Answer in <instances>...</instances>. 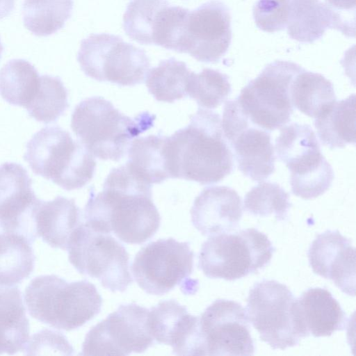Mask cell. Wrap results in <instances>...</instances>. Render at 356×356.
Masks as SVG:
<instances>
[{
    "mask_svg": "<svg viewBox=\"0 0 356 356\" xmlns=\"http://www.w3.org/2000/svg\"><path fill=\"white\" fill-rule=\"evenodd\" d=\"M83 217L84 223L94 231L113 232L131 244L151 238L161 222L151 184L134 175L125 164L111 170L102 191L96 194L91 188Z\"/></svg>",
    "mask_w": 356,
    "mask_h": 356,
    "instance_id": "cell-1",
    "label": "cell"
},
{
    "mask_svg": "<svg viewBox=\"0 0 356 356\" xmlns=\"http://www.w3.org/2000/svg\"><path fill=\"white\" fill-rule=\"evenodd\" d=\"M165 156L170 178L201 185L220 182L234 169L220 116L204 108H200L186 127L167 137Z\"/></svg>",
    "mask_w": 356,
    "mask_h": 356,
    "instance_id": "cell-2",
    "label": "cell"
},
{
    "mask_svg": "<svg viewBox=\"0 0 356 356\" xmlns=\"http://www.w3.org/2000/svg\"><path fill=\"white\" fill-rule=\"evenodd\" d=\"M156 115L147 111L134 118L120 113L102 97H91L75 107L71 127L79 141L95 157L119 161L133 139L154 126Z\"/></svg>",
    "mask_w": 356,
    "mask_h": 356,
    "instance_id": "cell-3",
    "label": "cell"
},
{
    "mask_svg": "<svg viewBox=\"0 0 356 356\" xmlns=\"http://www.w3.org/2000/svg\"><path fill=\"white\" fill-rule=\"evenodd\" d=\"M29 314L51 327L66 331L76 329L101 311L102 299L87 280L67 282L55 275H40L25 290Z\"/></svg>",
    "mask_w": 356,
    "mask_h": 356,
    "instance_id": "cell-4",
    "label": "cell"
},
{
    "mask_svg": "<svg viewBox=\"0 0 356 356\" xmlns=\"http://www.w3.org/2000/svg\"><path fill=\"white\" fill-rule=\"evenodd\" d=\"M24 159L33 172L66 191L79 189L92 178L94 156L79 140L60 127H46L26 145Z\"/></svg>",
    "mask_w": 356,
    "mask_h": 356,
    "instance_id": "cell-5",
    "label": "cell"
},
{
    "mask_svg": "<svg viewBox=\"0 0 356 356\" xmlns=\"http://www.w3.org/2000/svg\"><path fill=\"white\" fill-rule=\"evenodd\" d=\"M275 250L255 228L211 236L199 253L198 267L209 278L234 281L267 266Z\"/></svg>",
    "mask_w": 356,
    "mask_h": 356,
    "instance_id": "cell-6",
    "label": "cell"
},
{
    "mask_svg": "<svg viewBox=\"0 0 356 356\" xmlns=\"http://www.w3.org/2000/svg\"><path fill=\"white\" fill-rule=\"evenodd\" d=\"M303 70L293 62L275 60L248 82L236 99L252 124L271 131L291 120L294 108L290 95L291 85Z\"/></svg>",
    "mask_w": 356,
    "mask_h": 356,
    "instance_id": "cell-7",
    "label": "cell"
},
{
    "mask_svg": "<svg viewBox=\"0 0 356 356\" xmlns=\"http://www.w3.org/2000/svg\"><path fill=\"white\" fill-rule=\"evenodd\" d=\"M77 61L86 76L122 86L143 83L150 67L144 49L108 33H92L82 40Z\"/></svg>",
    "mask_w": 356,
    "mask_h": 356,
    "instance_id": "cell-8",
    "label": "cell"
},
{
    "mask_svg": "<svg viewBox=\"0 0 356 356\" xmlns=\"http://www.w3.org/2000/svg\"><path fill=\"white\" fill-rule=\"evenodd\" d=\"M67 250L70 262L81 274L97 279L113 292L124 291L133 282L129 254L110 234L95 232L81 223Z\"/></svg>",
    "mask_w": 356,
    "mask_h": 356,
    "instance_id": "cell-9",
    "label": "cell"
},
{
    "mask_svg": "<svg viewBox=\"0 0 356 356\" xmlns=\"http://www.w3.org/2000/svg\"><path fill=\"white\" fill-rule=\"evenodd\" d=\"M295 300L290 289L275 280H264L250 290L245 309L249 321L261 340L274 350L293 347L302 339L296 325Z\"/></svg>",
    "mask_w": 356,
    "mask_h": 356,
    "instance_id": "cell-10",
    "label": "cell"
},
{
    "mask_svg": "<svg viewBox=\"0 0 356 356\" xmlns=\"http://www.w3.org/2000/svg\"><path fill=\"white\" fill-rule=\"evenodd\" d=\"M149 309L129 303L120 305L87 333L83 355L141 353L154 344L148 325Z\"/></svg>",
    "mask_w": 356,
    "mask_h": 356,
    "instance_id": "cell-11",
    "label": "cell"
},
{
    "mask_svg": "<svg viewBox=\"0 0 356 356\" xmlns=\"http://www.w3.org/2000/svg\"><path fill=\"white\" fill-rule=\"evenodd\" d=\"M193 258L189 243L173 238H161L139 250L131 270L143 291L161 296L186 282L193 270Z\"/></svg>",
    "mask_w": 356,
    "mask_h": 356,
    "instance_id": "cell-12",
    "label": "cell"
},
{
    "mask_svg": "<svg viewBox=\"0 0 356 356\" xmlns=\"http://www.w3.org/2000/svg\"><path fill=\"white\" fill-rule=\"evenodd\" d=\"M249 323L241 304L216 300L199 316L204 355H253L255 348Z\"/></svg>",
    "mask_w": 356,
    "mask_h": 356,
    "instance_id": "cell-13",
    "label": "cell"
},
{
    "mask_svg": "<svg viewBox=\"0 0 356 356\" xmlns=\"http://www.w3.org/2000/svg\"><path fill=\"white\" fill-rule=\"evenodd\" d=\"M232 40L231 14L222 1L211 0L188 10L184 26L179 53L198 61L218 62Z\"/></svg>",
    "mask_w": 356,
    "mask_h": 356,
    "instance_id": "cell-14",
    "label": "cell"
},
{
    "mask_svg": "<svg viewBox=\"0 0 356 356\" xmlns=\"http://www.w3.org/2000/svg\"><path fill=\"white\" fill-rule=\"evenodd\" d=\"M31 186L21 165L6 162L0 165V226L4 232L22 235L31 243L38 236L35 210L39 200Z\"/></svg>",
    "mask_w": 356,
    "mask_h": 356,
    "instance_id": "cell-15",
    "label": "cell"
},
{
    "mask_svg": "<svg viewBox=\"0 0 356 356\" xmlns=\"http://www.w3.org/2000/svg\"><path fill=\"white\" fill-rule=\"evenodd\" d=\"M184 8L167 0H133L123 15L122 26L131 40L169 49Z\"/></svg>",
    "mask_w": 356,
    "mask_h": 356,
    "instance_id": "cell-16",
    "label": "cell"
},
{
    "mask_svg": "<svg viewBox=\"0 0 356 356\" xmlns=\"http://www.w3.org/2000/svg\"><path fill=\"white\" fill-rule=\"evenodd\" d=\"M148 325L154 340L170 346L175 355H203L199 316L190 314L176 300H163L152 307Z\"/></svg>",
    "mask_w": 356,
    "mask_h": 356,
    "instance_id": "cell-17",
    "label": "cell"
},
{
    "mask_svg": "<svg viewBox=\"0 0 356 356\" xmlns=\"http://www.w3.org/2000/svg\"><path fill=\"white\" fill-rule=\"evenodd\" d=\"M313 272L331 280L344 293L355 295V249L338 230L318 234L307 252Z\"/></svg>",
    "mask_w": 356,
    "mask_h": 356,
    "instance_id": "cell-18",
    "label": "cell"
},
{
    "mask_svg": "<svg viewBox=\"0 0 356 356\" xmlns=\"http://www.w3.org/2000/svg\"><path fill=\"white\" fill-rule=\"evenodd\" d=\"M191 216L193 226L204 236L231 232L243 216L241 198L228 186L207 187L195 199Z\"/></svg>",
    "mask_w": 356,
    "mask_h": 356,
    "instance_id": "cell-19",
    "label": "cell"
},
{
    "mask_svg": "<svg viewBox=\"0 0 356 356\" xmlns=\"http://www.w3.org/2000/svg\"><path fill=\"white\" fill-rule=\"evenodd\" d=\"M294 313L302 338L328 337L348 327L349 319L339 302L326 289L315 287L296 298Z\"/></svg>",
    "mask_w": 356,
    "mask_h": 356,
    "instance_id": "cell-20",
    "label": "cell"
},
{
    "mask_svg": "<svg viewBox=\"0 0 356 356\" xmlns=\"http://www.w3.org/2000/svg\"><path fill=\"white\" fill-rule=\"evenodd\" d=\"M239 170L252 181L261 182L275 171V156L270 134L250 124L227 140Z\"/></svg>",
    "mask_w": 356,
    "mask_h": 356,
    "instance_id": "cell-21",
    "label": "cell"
},
{
    "mask_svg": "<svg viewBox=\"0 0 356 356\" xmlns=\"http://www.w3.org/2000/svg\"><path fill=\"white\" fill-rule=\"evenodd\" d=\"M286 28L291 38L302 43H313L328 29L348 36L339 17L321 0H291Z\"/></svg>",
    "mask_w": 356,
    "mask_h": 356,
    "instance_id": "cell-22",
    "label": "cell"
},
{
    "mask_svg": "<svg viewBox=\"0 0 356 356\" xmlns=\"http://www.w3.org/2000/svg\"><path fill=\"white\" fill-rule=\"evenodd\" d=\"M81 214L74 199L39 200L35 210L37 235L53 248L67 250L72 234L82 223Z\"/></svg>",
    "mask_w": 356,
    "mask_h": 356,
    "instance_id": "cell-23",
    "label": "cell"
},
{
    "mask_svg": "<svg viewBox=\"0 0 356 356\" xmlns=\"http://www.w3.org/2000/svg\"><path fill=\"white\" fill-rule=\"evenodd\" d=\"M29 339V323L20 290L0 284V354L14 355Z\"/></svg>",
    "mask_w": 356,
    "mask_h": 356,
    "instance_id": "cell-24",
    "label": "cell"
},
{
    "mask_svg": "<svg viewBox=\"0 0 356 356\" xmlns=\"http://www.w3.org/2000/svg\"><path fill=\"white\" fill-rule=\"evenodd\" d=\"M167 136L149 135L132 140L128 149L129 170L147 184H161L170 178L165 156Z\"/></svg>",
    "mask_w": 356,
    "mask_h": 356,
    "instance_id": "cell-25",
    "label": "cell"
},
{
    "mask_svg": "<svg viewBox=\"0 0 356 356\" xmlns=\"http://www.w3.org/2000/svg\"><path fill=\"white\" fill-rule=\"evenodd\" d=\"M321 143L330 149L355 143V95L336 101L315 118Z\"/></svg>",
    "mask_w": 356,
    "mask_h": 356,
    "instance_id": "cell-26",
    "label": "cell"
},
{
    "mask_svg": "<svg viewBox=\"0 0 356 356\" xmlns=\"http://www.w3.org/2000/svg\"><path fill=\"white\" fill-rule=\"evenodd\" d=\"M290 95L293 107L314 118L337 101L333 84L322 74L305 69L293 79Z\"/></svg>",
    "mask_w": 356,
    "mask_h": 356,
    "instance_id": "cell-27",
    "label": "cell"
},
{
    "mask_svg": "<svg viewBox=\"0 0 356 356\" xmlns=\"http://www.w3.org/2000/svg\"><path fill=\"white\" fill-rule=\"evenodd\" d=\"M277 158L289 170L312 163L321 154L316 136L309 124L292 123L284 126L275 140Z\"/></svg>",
    "mask_w": 356,
    "mask_h": 356,
    "instance_id": "cell-28",
    "label": "cell"
},
{
    "mask_svg": "<svg viewBox=\"0 0 356 356\" xmlns=\"http://www.w3.org/2000/svg\"><path fill=\"white\" fill-rule=\"evenodd\" d=\"M31 244L18 234H0V284L14 286L31 275L35 261Z\"/></svg>",
    "mask_w": 356,
    "mask_h": 356,
    "instance_id": "cell-29",
    "label": "cell"
},
{
    "mask_svg": "<svg viewBox=\"0 0 356 356\" xmlns=\"http://www.w3.org/2000/svg\"><path fill=\"white\" fill-rule=\"evenodd\" d=\"M40 83L37 70L24 59L10 60L0 70V95L10 104L26 108Z\"/></svg>",
    "mask_w": 356,
    "mask_h": 356,
    "instance_id": "cell-30",
    "label": "cell"
},
{
    "mask_svg": "<svg viewBox=\"0 0 356 356\" xmlns=\"http://www.w3.org/2000/svg\"><path fill=\"white\" fill-rule=\"evenodd\" d=\"M191 72L183 61L173 57L163 60L147 71L146 86L157 101L172 103L187 97Z\"/></svg>",
    "mask_w": 356,
    "mask_h": 356,
    "instance_id": "cell-31",
    "label": "cell"
},
{
    "mask_svg": "<svg viewBox=\"0 0 356 356\" xmlns=\"http://www.w3.org/2000/svg\"><path fill=\"white\" fill-rule=\"evenodd\" d=\"M73 6V0H24V25L35 35H51L63 28Z\"/></svg>",
    "mask_w": 356,
    "mask_h": 356,
    "instance_id": "cell-32",
    "label": "cell"
},
{
    "mask_svg": "<svg viewBox=\"0 0 356 356\" xmlns=\"http://www.w3.org/2000/svg\"><path fill=\"white\" fill-rule=\"evenodd\" d=\"M68 106L67 90L61 79L45 74L40 76L38 90L26 108L35 120L48 124L56 121Z\"/></svg>",
    "mask_w": 356,
    "mask_h": 356,
    "instance_id": "cell-33",
    "label": "cell"
},
{
    "mask_svg": "<svg viewBox=\"0 0 356 356\" xmlns=\"http://www.w3.org/2000/svg\"><path fill=\"white\" fill-rule=\"evenodd\" d=\"M231 92L227 75L211 68H204L198 74L192 72L187 86V96L206 109L221 105Z\"/></svg>",
    "mask_w": 356,
    "mask_h": 356,
    "instance_id": "cell-34",
    "label": "cell"
},
{
    "mask_svg": "<svg viewBox=\"0 0 356 356\" xmlns=\"http://www.w3.org/2000/svg\"><path fill=\"white\" fill-rule=\"evenodd\" d=\"M289 195L277 183L261 181L247 193L244 209L255 216L274 214L276 220H285L291 207Z\"/></svg>",
    "mask_w": 356,
    "mask_h": 356,
    "instance_id": "cell-35",
    "label": "cell"
},
{
    "mask_svg": "<svg viewBox=\"0 0 356 356\" xmlns=\"http://www.w3.org/2000/svg\"><path fill=\"white\" fill-rule=\"evenodd\" d=\"M291 0H257L253 6V18L257 26L265 32L284 30Z\"/></svg>",
    "mask_w": 356,
    "mask_h": 356,
    "instance_id": "cell-36",
    "label": "cell"
},
{
    "mask_svg": "<svg viewBox=\"0 0 356 356\" xmlns=\"http://www.w3.org/2000/svg\"><path fill=\"white\" fill-rule=\"evenodd\" d=\"M27 355L35 351L51 350L54 354L70 355L74 349L62 333L44 330L34 334L26 344Z\"/></svg>",
    "mask_w": 356,
    "mask_h": 356,
    "instance_id": "cell-37",
    "label": "cell"
},
{
    "mask_svg": "<svg viewBox=\"0 0 356 356\" xmlns=\"http://www.w3.org/2000/svg\"><path fill=\"white\" fill-rule=\"evenodd\" d=\"M323 2L339 17L348 37H355V0H325Z\"/></svg>",
    "mask_w": 356,
    "mask_h": 356,
    "instance_id": "cell-38",
    "label": "cell"
},
{
    "mask_svg": "<svg viewBox=\"0 0 356 356\" xmlns=\"http://www.w3.org/2000/svg\"><path fill=\"white\" fill-rule=\"evenodd\" d=\"M15 0H0V19L8 17L14 10Z\"/></svg>",
    "mask_w": 356,
    "mask_h": 356,
    "instance_id": "cell-39",
    "label": "cell"
},
{
    "mask_svg": "<svg viewBox=\"0 0 356 356\" xmlns=\"http://www.w3.org/2000/svg\"><path fill=\"white\" fill-rule=\"evenodd\" d=\"M3 49H4V48H3V44H2L1 41V38H0V59L2 56Z\"/></svg>",
    "mask_w": 356,
    "mask_h": 356,
    "instance_id": "cell-40",
    "label": "cell"
}]
</instances>
